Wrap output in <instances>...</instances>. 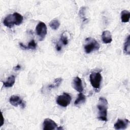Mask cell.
Returning a JSON list of instances; mask_svg holds the SVG:
<instances>
[{
	"label": "cell",
	"instance_id": "6da1fadb",
	"mask_svg": "<svg viewBox=\"0 0 130 130\" xmlns=\"http://www.w3.org/2000/svg\"><path fill=\"white\" fill-rule=\"evenodd\" d=\"M108 107V101L104 97H100L99 99L97 108L98 109V118L103 121H107V109Z\"/></svg>",
	"mask_w": 130,
	"mask_h": 130
},
{
	"label": "cell",
	"instance_id": "7a4b0ae2",
	"mask_svg": "<svg viewBox=\"0 0 130 130\" xmlns=\"http://www.w3.org/2000/svg\"><path fill=\"white\" fill-rule=\"evenodd\" d=\"M23 16L18 13L15 12L13 14L7 15L3 20L4 24L9 28L12 27L14 25H19L23 21Z\"/></svg>",
	"mask_w": 130,
	"mask_h": 130
},
{
	"label": "cell",
	"instance_id": "3957f363",
	"mask_svg": "<svg viewBox=\"0 0 130 130\" xmlns=\"http://www.w3.org/2000/svg\"><path fill=\"white\" fill-rule=\"evenodd\" d=\"M100 47L99 43L94 39L91 37L86 39L84 48L86 53H90L92 51L98 50Z\"/></svg>",
	"mask_w": 130,
	"mask_h": 130
},
{
	"label": "cell",
	"instance_id": "277c9868",
	"mask_svg": "<svg viewBox=\"0 0 130 130\" xmlns=\"http://www.w3.org/2000/svg\"><path fill=\"white\" fill-rule=\"evenodd\" d=\"M90 82L92 86L96 90H99L102 81V76L100 72H92L89 76Z\"/></svg>",
	"mask_w": 130,
	"mask_h": 130
},
{
	"label": "cell",
	"instance_id": "5b68a950",
	"mask_svg": "<svg viewBox=\"0 0 130 130\" xmlns=\"http://www.w3.org/2000/svg\"><path fill=\"white\" fill-rule=\"evenodd\" d=\"M72 98L70 94L67 92H63L62 94L57 96L56 99V103L63 107H67L71 101Z\"/></svg>",
	"mask_w": 130,
	"mask_h": 130
},
{
	"label": "cell",
	"instance_id": "8992f818",
	"mask_svg": "<svg viewBox=\"0 0 130 130\" xmlns=\"http://www.w3.org/2000/svg\"><path fill=\"white\" fill-rule=\"evenodd\" d=\"M36 32L39 37V40L42 41L47 32V28L46 24L43 22H39L36 27Z\"/></svg>",
	"mask_w": 130,
	"mask_h": 130
},
{
	"label": "cell",
	"instance_id": "52a82bcc",
	"mask_svg": "<svg viewBox=\"0 0 130 130\" xmlns=\"http://www.w3.org/2000/svg\"><path fill=\"white\" fill-rule=\"evenodd\" d=\"M9 102L12 105L15 107L20 105L22 108H24L25 106L24 101L19 96L16 95H13L11 96L9 99Z\"/></svg>",
	"mask_w": 130,
	"mask_h": 130
},
{
	"label": "cell",
	"instance_id": "ba28073f",
	"mask_svg": "<svg viewBox=\"0 0 130 130\" xmlns=\"http://www.w3.org/2000/svg\"><path fill=\"white\" fill-rule=\"evenodd\" d=\"M43 126L44 130H52L57 129V124L53 120L50 118H46L44 120Z\"/></svg>",
	"mask_w": 130,
	"mask_h": 130
},
{
	"label": "cell",
	"instance_id": "9c48e42d",
	"mask_svg": "<svg viewBox=\"0 0 130 130\" xmlns=\"http://www.w3.org/2000/svg\"><path fill=\"white\" fill-rule=\"evenodd\" d=\"M72 86L76 91L79 92H82L83 90L82 80L78 76L75 77L73 79L72 81Z\"/></svg>",
	"mask_w": 130,
	"mask_h": 130
},
{
	"label": "cell",
	"instance_id": "30bf717a",
	"mask_svg": "<svg viewBox=\"0 0 130 130\" xmlns=\"http://www.w3.org/2000/svg\"><path fill=\"white\" fill-rule=\"evenodd\" d=\"M129 122V120L127 119H119L114 124V126L116 129H125L128 125Z\"/></svg>",
	"mask_w": 130,
	"mask_h": 130
},
{
	"label": "cell",
	"instance_id": "8fae6325",
	"mask_svg": "<svg viewBox=\"0 0 130 130\" xmlns=\"http://www.w3.org/2000/svg\"><path fill=\"white\" fill-rule=\"evenodd\" d=\"M102 39L104 43L109 44L112 41V35L110 31L105 30L103 32L102 35Z\"/></svg>",
	"mask_w": 130,
	"mask_h": 130
},
{
	"label": "cell",
	"instance_id": "7c38bea8",
	"mask_svg": "<svg viewBox=\"0 0 130 130\" xmlns=\"http://www.w3.org/2000/svg\"><path fill=\"white\" fill-rule=\"evenodd\" d=\"M20 47L23 49H35L37 47V44L36 43L34 40H31L27 46L23 44L22 43H19Z\"/></svg>",
	"mask_w": 130,
	"mask_h": 130
},
{
	"label": "cell",
	"instance_id": "4fadbf2b",
	"mask_svg": "<svg viewBox=\"0 0 130 130\" xmlns=\"http://www.w3.org/2000/svg\"><path fill=\"white\" fill-rule=\"evenodd\" d=\"M15 82V77L14 75H11L8 78L7 80L3 82L4 86L5 87H12Z\"/></svg>",
	"mask_w": 130,
	"mask_h": 130
},
{
	"label": "cell",
	"instance_id": "5bb4252c",
	"mask_svg": "<svg viewBox=\"0 0 130 130\" xmlns=\"http://www.w3.org/2000/svg\"><path fill=\"white\" fill-rule=\"evenodd\" d=\"M130 18V13L128 11L124 10L121 12V20L122 22L126 23L129 21Z\"/></svg>",
	"mask_w": 130,
	"mask_h": 130
},
{
	"label": "cell",
	"instance_id": "9a60e30c",
	"mask_svg": "<svg viewBox=\"0 0 130 130\" xmlns=\"http://www.w3.org/2000/svg\"><path fill=\"white\" fill-rule=\"evenodd\" d=\"M130 36L128 35L126 37L125 42L124 43V48L123 51L127 55H129L130 54Z\"/></svg>",
	"mask_w": 130,
	"mask_h": 130
},
{
	"label": "cell",
	"instance_id": "2e32d148",
	"mask_svg": "<svg viewBox=\"0 0 130 130\" xmlns=\"http://www.w3.org/2000/svg\"><path fill=\"white\" fill-rule=\"evenodd\" d=\"M85 100L86 96L82 92H80V93L78 94V98L74 102V105L77 106L81 104H83L85 102Z\"/></svg>",
	"mask_w": 130,
	"mask_h": 130
},
{
	"label": "cell",
	"instance_id": "e0dca14e",
	"mask_svg": "<svg viewBox=\"0 0 130 130\" xmlns=\"http://www.w3.org/2000/svg\"><path fill=\"white\" fill-rule=\"evenodd\" d=\"M62 78H58L55 79V80L54 81V83L49 85L47 87L48 89H53L55 88L56 87H57L59 86V85L62 82Z\"/></svg>",
	"mask_w": 130,
	"mask_h": 130
},
{
	"label": "cell",
	"instance_id": "ac0fdd59",
	"mask_svg": "<svg viewBox=\"0 0 130 130\" xmlns=\"http://www.w3.org/2000/svg\"><path fill=\"white\" fill-rule=\"evenodd\" d=\"M50 27L54 30L57 29L60 26V22L59 20L57 19H54L52 20L49 23Z\"/></svg>",
	"mask_w": 130,
	"mask_h": 130
},
{
	"label": "cell",
	"instance_id": "d6986e66",
	"mask_svg": "<svg viewBox=\"0 0 130 130\" xmlns=\"http://www.w3.org/2000/svg\"><path fill=\"white\" fill-rule=\"evenodd\" d=\"M60 42L64 45H66L68 44V39L66 36L62 34L60 38Z\"/></svg>",
	"mask_w": 130,
	"mask_h": 130
},
{
	"label": "cell",
	"instance_id": "ffe728a7",
	"mask_svg": "<svg viewBox=\"0 0 130 130\" xmlns=\"http://www.w3.org/2000/svg\"><path fill=\"white\" fill-rule=\"evenodd\" d=\"M55 48H56V49L57 51H60L61 49V45H59V44H56V46H55Z\"/></svg>",
	"mask_w": 130,
	"mask_h": 130
},
{
	"label": "cell",
	"instance_id": "44dd1931",
	"mask_svg": "<svg viewBox=\"0 0 130 130\" xmlns=\"http://www.w3.org/2000/svg\"><path fill=\"white\" fill-rule=\"evenodd\" d=\"M21 67L19 64H18L16 66H15L14 68V70L15 71H18V70H19L20 69H21Z\"/></svg>",
	"mask_w": 130,
	"mask_h": 130
},
{
	"label": "cell",
	"instance_id": "7402d4cb",
	"mask_svg": "<svg viewBox=\"0 0 130 130\" xmlns=\"http://www.w3.org/2000/svg\"><path fill=\"white\" fill-rule=\"evenodd\" d=\"M4 117H3V115H2V123L1 124V126H2L3 124H4Z\"/></svg>",
	"mask_w": 130,
	"mask_h": 130
}]
</instances>
